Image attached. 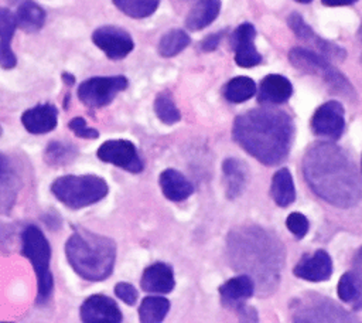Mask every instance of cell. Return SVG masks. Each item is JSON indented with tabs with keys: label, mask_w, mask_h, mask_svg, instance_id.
I'll use <instances>...</instances> for the list:
<instances>
[{
	"label": "cell",
	"mask_w": 362,
	"mask_h": 323,
	"mask_svg": "<svg viewBox=\"0 0 362 323\" xmlns=\"http://www.w3.org/2000/svg\"><path fill=\"white\" fill-rule=\"evenodd\" d=\"M324 6H329V7H337V6H349L356 3L358 0H321Z\"/></svg>",
	"instance_id": "39"
},
{
	"label": "cell",
	"mask_w": 362,
	"mask_h": 323,
	"mask_svg": "<svg viewBox=\"0 0 362 323\" xmlns=\"http://www.w3.org/2000/svg\"><path fill=\"white\" fill-rule=\"evenodd\" d=\"M270 196L279 207H288L296 200V187L288 169L277 170L272 178Z\"/></svg>",
	"instance_id": "23"
},
{
	"label": "cell",
	"mask_w": 362,
	"mask_h": 323,
	"mask_svg": "<svg viewBox=\"0 0 362 323\" xmlns=\"http://www.w3.org/2000/svg\"><path fill=\"white\" fill-rule=\"evenodd\" d=\"M14 14L4 7H0V67L11 69L17 64V58L11 50V38L16 30Z\"/></svg>",
	"instance_id": "21"
},
{
	"label": "cell",
	"mask_w": 362,
	"mask_h": 323,
	"mask_svg": "<svg viewBox=\"0 0 362 323\" xmlns=\"http://www.w3.org/2000/svg\"><path fill=\"white\" fill-rule=\"evenodd\" d=\"M140 285L148 293H170L175 285L171 266L164 262H156L147 266L141 275Z\"/></svg>",
	"instance_id": "18"
},
{
	"label": "cell",
	"mask_w": 362,
	"mask_h": 323,
	"mask_svg": "<svg viewBox=\"0 0 362 323\" xmlns=\"http://www.w3.org/2000/svg\"><path fill=\"white\" fill-rule=\"evenodd\" d=\"M69 129L78 136V137H83V139H98L99 137V132L90 126L86 125V120L83 118H74L69 120L68 123Z\"/></svg>",
	"instance_id": "35"
},
{
	"label": "cell",
	"mask_w": 362,
	"mask_h": 323,
	"mask_svg": "<svg viewBox=\"0 0 362 323\" xmlns=\"http://www.w3.org/2000/svg\"><path fill=\"white\" fill-rule=\"evenodd\" d=\"M62 76H64V79H65L68 84H74V81H75V78L71 76V75H68V74H64Z\"/></svg>",
	"instance_id": "40"
},
{
	"label": "cell",
	"mask_w": 362,
	"mask_h": 323,
	"mask_svg": "<svg viewBox=\"0 0 362 323\" xmlns=\"http://www.w3.org/2000/svg\"><path fill=\"white\" fill-rule=\"evenodd\" d=\"M115 293L122 302H124L126 305H130V306L137 302V296H139L136 288L127 282H119L115 286Z\"/></svg>",
	"instance_id": "36"
},
{
	"label": "cell",
	"mask_w": 362,
	"mask_h": 323,
	"mask_svg": "<svg viewBox=\"0 0 362 323\" xmlns=\"http://www.w3.org/2000/svg\"><path fill=\"white\" fill-rule=\"evenodd\" d=\"M45 162L49 164H65L75 159V150L71 144L62 142H51L44 153Z\"/></svg>",
	"instance_id": "33"
},
{
	"label": "cell",
	"mask_w": 362,
	"mask_h": 323,
	"mask_svg": "<svg viewBox=\"0 0 362 323\" xmlns=\"http://www.w3.org/2000/svg\"><path fill=\"white\" fill-rule=\"evenodd\" d=\"M286 225L288 228V231L298 239L304 238L305 234L308 232V228H310V224H308V220L305 218L304 214L301 212H291L287 220H286Z\"/></svg>",
	"instance_id": "34"
},
{
	"label": "cell",
	"mask_w": 362,
	"mask_h": 323,
	"mask_svg": "<svg viewBox=\"0 0 362 323\" xmlns=\"http://www.w3.org/2000/svg\"><path fill=\"white\" fill-rule=\"evenodd\" d=\"M58 110L52 103H41L27 109L21 116V123L33 135L48 133L55 129Z\"/></svg>",
	"instance_id": "17"
},
{
	"label": "cell",
	"mask_w": 362,
	"mask_h": 323,
	"mask_svg": "<svg viewBox=\"0 0 362 323\" xmlns=\"http://www.w3.org/2000/svg\"><path fill=\"white\" fill-rule=\"evenodd\" d=\"M92 41L110 60L124 58L132 52L134 47L130 34L116 26H103L96 28L92 34Z\"/></svg>",
	"instance_id": "11"
},
{
	"label": "cell",
	"mask_w": 362,
	"mask_h": 323,
	"mask_svg": "<svg viewBox=\"0 0 362 323\" xmlns=\"http://www.w3.org/2000/svg\"><path fill=\"white\" fill-rule=\"evenodd\" d=\"M107 191V183L96 174H66L55 178L51 184V193L64 205L74 210L100 201Z\"/></svg>",
	"instance_id": "5"
},
{
	"label": "cell",
	"mask_w": 362,
	"mask_h": 323,
	"mask_svg": "<svg viewBox=\"0 0 362 323\" xmlns=\"http://www.w3.org/2000/svg\"><path fill=\"white\" fill-rule=\"evenodd\" d=\"M288 27L293 30V33L305 44L314 47L322 57L327 60H334V61H342L346 55L345 50L328 40H324L318 34L313 31V28L303 20V17L297 13H291L287 18Z\"/></svg>",
	"instance_id": "13"
},
{
	"label": "cell",
	"mask_w": 362,
	"mask_h": 323,
	"mask_svg": "<svg viewBox=\"0 0 362 323\" xmlns=\"http://www.w3.org/2000/svg\"><path fill=\"white\" fill-rule=\"evenodd\" d=\"M96 156L105 162L115 164L130 173L143 171V162L136 146L130 140L112 139L103 142L96 150Z\"/></svg>",
	"instance_id": "9"
},
{
	"label": "cell",
	"mask_w": 362,
	"mask_h": 323,
	"mask_svg": "<svg viewBox=\"0 0 362 323\" xmlns=\"http://www.w3.org/2000/svg\"><path fill=\"white\" fill-rule=\"evenodd\" d=\"M0 136H1V126H0Z\"/></svg>",
	"instance_id": "42"
},
{
	"label": "cell",
	"mask_w": 362,
	"mask_h": 323,
	"mask_svg": "<svg viewBox=\"0 0 362 323\" xmlns=\"http://www.w3.org/2000/svg\"><path fill=\"white\" fill-rule=\"evenodd\" d=\"M113 3L129 17L144 18L157 10L160 0H113Z\"/></svg>",
	"instance_id": "31"
},
{
	"label": "cell",
	"mask_w": 362,
	"mask_h": 323,
	"mask_svg": "<svg viewBox=\"0 0 362 323\" xmlns=\"http://www.w3.org/2000/svg\"><path fill=\"white\" fill-rule=\"evenodd\" d=\"M291 94L293 85L286 76L279 74H270L266 75L259 85L257 101L260 103L277 105L288 101Z\"/></svg>",
	"instance_id": "19"
},
{
	"label": "cell",
	"mask_w": 362,
	"mask_h": 323,
	"mask_svg": "<svg viewBox=\"0 0 362 323\" xmlns=\"http://www.w3.org/2000/svg\"><path fill=\"white\" fill-rule=\"evenodd\" d=\"M256 92V84L249 76H235L223 88V96L232 103H240L252 98Z\"/></svg>",
	"instance_id": "28"
},
{
	"label": "cell",
	"mask_w": 362,
	"mask_h": 323,
	"mask_svg": "<svg viewBox=\"0 0 362 323\" xmlns=\"http://www.w3.org/2000/svg\"><path fill=\"white\" fill-rule=\"evenodd\" d=\"M189 35L180 28L165 33L158 42V52L161 57H174L189 44Z\"/></svg>",
	"instance_id": "30"
},
{
	"label": "cell",
	"mask_w": 362,
	"mask_h": 323,
	"mask_svg": "<svg viewBox=\"0 0 362 323\" xmlns=\"http://www.w3.org/2000/svg\"><path fill=\"white\" fill-rule=\"evenodd\" d=\"M158 180L163 194L171 201H184L194 193L192 183L175 169H165Z\"/></svg>",
	"instance_id": "20"
},
{
	"label": "cell",
	"mask_w": 362,
	"mask_h": 323,
	"mask_svg": "<svg viewBox=\"0 0 362 323\" xmlns=\"http://www.w3.org/2000/svg\"><path fill=\"white\" fill-rule=\"evenodd\" d=\"M311 128L315 135L337 140L345 128L344 106L337 101H328L317 108L311 119Z\"/></svg>",
	"instance_id": "12"
},
{
	"label": "cell",
	"mask_w": 362,
	"mask_h": 323,
	"mask_svg": "<svg viewBox=\"0 0 362 323\" xmlns=\"http://www.w3.org/2000/svg\"><path fill=\"white\" fill-rule=\"evenodd\" d=\"M229 251L233 266L249 272L267 292L279 283L283 255L273 235L257 227L236 230L229 235Z\"/></svg>",
	"instance_id": "3"
},
{
	"label": "cell",
	"mask_w": 362,
	"mask_h": 323,
	"mask_svg": "<svg viewBox=\"0 0 362 323\" xmlns=\"http://www.w3.org/2000/svg\"><path fill=\"white\" fill-rule=\"evenodd\" d=\"M16 24L25 33L38 31L45 21V11L34 1H24L14 13Z\"/></svg>",
	"instance_id": "25"
},
{
	"label": "cell",
	"mask_w": 362,
	"mask_h": 323,
	"mask_svg": "<svg viewBox=\"0 0 362 323\" xmlns=\"http://www.w3.org/2000/svg\"><path fill=\"white\" fill-rule=\"evenodd\" d=\"M221 11V0H198L189 10L185 26L191 31H198L209 26Z\"/></svg>",
	"instance_id": "22"
},
{
	"label": "cell",
	"mask_w": 362,
	"mask_h": 323,
	"mask_svg": "<svg viewBox=\"0 0 362 323\" xmlns=\"http://www.w3.org/2000/svg\"><path fill=\"white\" fill-rule=\"evenodd\" d=\"M154 112L157 118L165 125H174L181 119L180 109L175 106L170 94L161 92L154 101Z\"/></svg>",
	"instance_id": "32"
},
{
	"label": "cell",
	"mask_w": 362,
	"mask_h": 323,
	"mask_svg": "<svg viewBox=\"0 0 362 323\" xmlns=\"http://www.w3.org/2000/svg\"><path fill=\"white\" fill-rule=\"evenodd\" d=\"M16 181L13 166L8 157L0 153V212H8L16 198Z\"/></svg>",
	"instance_id": "24"
},
{
	"label": "cell",
	"mask_w": 362,
	"mask_h": 323,
	"mask_svg": "<svg viewBox=\"0 0 362 323\" xmlns=\"http://www.w3.org/2000/svg\"><path fill=\"white\" fill-rule=\"evenodd\" d=\"M79 313L85 323H119L123 319L116 302L105 295H92L85 299Z\"/></svg>",
	"instance_id": "15"
},
{
	"label": "cell",
	"mask_w": 362,
	"mask_h": 323,
	"mask_svg": "<svg viewBox=\"0 0 362 323\" xmlns=\"http://www.w3.org/2000/svg\"><path fill=\"white\" fill-rule=\"evenodd\" d=\"M21 252L31 262L37 275V302L44 303L52 293L54 279L49 271L51 248L42 231L27 225L21 232Z\"/></svg>",
	"instance_id": "6"
},
{
	"label": "cell",
	"mask_w": 362,
	"mask_h": 323,
	"mask_svg": "<svg viewBox=\"0 0 362 323\" xmlns=\"http://www.w3.org/2000/svg\"><path fill=\"white\" fill-rule=\"evenodd\" d=\"M221 38H222V33H215V34H211V35L205 37L201 41V50L202 51H214L218 47Z\"/></svg>",
	"instance_id": "37"
},
{
	"label": "cell",
	"mask_w": 362,
	"mask_h": 323,
	"mask_svg": "<svg viewBox=\"0 0 362 323\" xmlns=\"http://www.w3.org/2000/svg\"><path fill=\"white\" fill-rule=\"evenodd\" d=\"M293 273L308 282H322L332 275V261L328 252L318 249L311 255H304L294 266Z\"/></svg>",
	"instance_id": "16"
},
{
	"label": "cell",
	"mask_w": 362,
	"mask_h": 323,
	"mask_svg": "<svg viewBox=\"0 0 362 323\" xmlns=\"http://www.w3.org/2000/svg\"><path fill=\"white\" fill-rule=\"evenodd\" d=\"M337 292L342 302L352 305L354 310H359L362 307V286L354 272H346L341 276Z\"/></svg>",
	"instance_id": "29"
},
{
	"label": "cell",
	"mask_w": 362,
	"mask_h": 323,
	"mask_svg": "<svg viewBox=\"0 0 362 323\" xmlns=\"http://www.w3.org/2000/svg\"><path fill=\"white\" fill-rule=\"evenodd\" d=\"M354 275L356 276L358 282L362 286V248L358 251L355 261H354Z\"/></svg>",
	"instance_id": "38"
},
{
	"label": "cell",
	"mask_w": 362,
	"mask_h": 323,
	"mask_svg": "<svg viewBox=\"0 0 362 323\" xmlns=\"http://www.w3.org/2000/svg\"><path fill=\"white\" fill-rule=\"evenodd\" d=\"M255 292V280L247 273L238 275L235 278H230L223 285L219 286V295L221 300L226 307L233 309L240 316H246L249 320V316L256 317V312L250 313V309L246 307L245 300L252 298ZM257 319V317H256Z\"/></svg>",
	"instance_id": "10"
},
{
	"label": "cell",
	"mask_w": 362,
	"mask_h": 323,
	"mask_svg": "<svg viewBox=\"0 0 362 323\" xmlns=\"http://www.w3.org/2000/svg\"><path fill=\"white\" fill-rule=\"evenodd\" d=\"M296 1H298V3H305V4H307V3H311L313 0H296Z\"/></svg>",
	"instance_id": "41"
},
{
	"label": "cell",
	"mask_w": 362,
	"mask_h": 323,
	"mask_svg": "<svg viewBox=\"0 0 362 323\" xmlns=\"http://www.w3.org/2000/svg\"><path fill=\"white\" fill-rule=\"evenodd\" d=\"M222 171L226 180V194L229 198L238 197L246 186V170L242 162L229 157L222 163Z\"/></svg>",
	"instance_id": "26"
},
{
	"label": "cell",
	"mask_w": 362,
	"mask_h": 323,
	"mask_svg": "<svg viewBox=\"0 0 362 323\" xmlns=\"http://www.w3.org/2000/svg\"><path fill=\"white\" fill-rule=\"evenodd\" d=\"M288 60L300 71L321 76L334 94H338L348 99L355 98V91L349 81L335 67H332L325 57L318 55L308 48L296 47L290 51Z\"/></svg>",
	"instance_id": "7"
},
{
	"label": "cell",
	"mask_w": 362,
	"mask_h": 323,
	"mask_svg": "<svg viewBox=\"0 0 362 323\" xmlns=\"http://www.w3.org/2000/svg\"><path fill=\"white\" fill-rule=\"evenodd\" d=\"M291 118L279 109L260 108L236 116L232 135L249 154L266 166L283 162L293 142Z\"/></svg>",
	"instance_id": "2"
},
{
	"label": "cell",
	"mask_w": 362,
	"mask_h": 323,
	"mask_svg": "<svg viewBox=\"0 0 362 323\" xmlns=\"http://www.w3.org/2000/svg\"><path fill=\"white\" fill-rule=\"evenodd\" d=\"M313 191L337 207H352L362 198V181L349 156L332 143L313 144L303 160Z\"/></svg>",
	"instance_id": "1"
},
{
	"label": "cell",
	"mask_w": 362,
	"mask_h": 323,
	"mask_svg": "<svg viewBox=\"0 0 362 323\" xmlns=\"http://www.w3.org/2000/svg\"><path fill=\"white\" fill-rule=\"evenodd\" d=\"M170 310V300L164 296H147L139 307V320L143 323H158Z\"/></svg>",
	"instance_id": "27"
},
{
	"label": "cell",
	"mask_w": 362,
	"mask_h": 323,
	"mask_svg": "<svg viewBox=\"0 0 362 323\" xmlns=\"http://www.w3.org/2000/svg\"><path fill=\"white\" fill-rule=\"evenodd\" d=\"M256 30L250 23H242L230 37L235 62L242 68H252L262 62V55L255 47Z\"/></svg>",
	"instance_id": "14"
},
{
	"label": "cell",
	"mask_w": 362,
	"mask_h": 323,
	"mask_svg": "<svg viewBox=\"0 0 362 323\" xmlns=\"http://www.w3.org/2000/svg\"><path fill=\"white\" fill-rule=\"evenodd\" d=\"M72 269L83 279L98 282L112 275L116 261V244L105 235L76 228L65 244Z\"/></svg>",
	"instance_id": "4"
},
{
	"label": "cell",
	"mask_w": 362,
	"mask_h": 323,
	"mask_svg": "<svg viewBox=\"0 0 362 323\" xmlns=\"http://www.w3.org/2000/svg\"><path fill=\"white\" fill-rule=\"evenodd\" d=\"M127 84L123 75L92 76L79 85L78 98L89 108H100L109 105L119 92L127 88Z\"/></svg>",
	"instance_id": "8"
}]
</instances>
